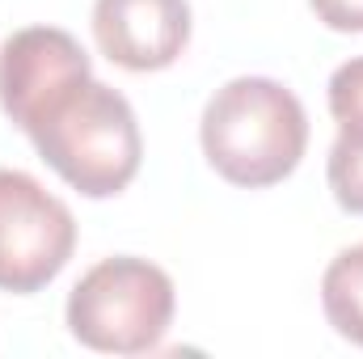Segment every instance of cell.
Wrapping results in <instances>:
<instances>
[{
    "mask_svg": "<svg viewBox=\"0 0 363 359\" xmlns=\"http://www.w3.org/2000/svg\"><path fill=\"white\" fill-rule=\"evenodd\" d=\"M93 81L85 47L55 26H26L0 47V110L34 136Z\"/></svg>",
    "mask_w": 363,
    "mask_h": 359,
    "instance_id": "5",
    "label": "cell"
},
{
    "mask_svg": "<svg viewBox=\"0 0 363 359\" xmlns=\"http://www.w3.org/2000/svg\"><path fill=\"white\" fill-rule=\"evenodd\" d=\"M93 38L101 55L127 72H161L190 43L186 0H97Z\"/></svg>",
    "mask_w": 363,
    "mask_h": 359,
    "instance_id": "6",
    "label": "cell"
},
{
    "mask_svg": "<svg viewBox=\"0 0 363 359\" xmlns=\"http://www.w3.org/2000/svg\"><path fill=\"white\" fill-rule=\"evenodd\" d=\"M199 144L224 182L262 190L300 165L308 148V114L287 85L271 77H237L207 97Z\"/></svg>",
    "mask_w": 363,
    "mask_h": 359,
    "instance_id": "1",
    "label": "cell"
},
{
    "mask_svg": "<svg viewBox=\"0 0 363 359\" xmlns=\"http://www.w3.org/2000/svg\"><path fill=\"white\" fill-rule=\"evenodd\" d=\"M77 250V220L26 170H0V292H43Z\"/></svg>",
    "mask_w": 363,
    "mask_h": 359,
    "instance_id": "4",
    "label": "cell"
},
{
    "mask_svg": "<svg viewBox=\"0 0 363 359\" xmlns=\"http://www.w3.org/2000/svg\"><path fill=\"white\" fill-rule=\"evenodd\" d=\"M317 21H325L330 30L342 34H359L363 30V0H308Z\"/></svg>",
    "mask_w": 363,
    "mask_h": 359,
    "instance_id": "10",
    "label": "cell"
},
{
    "mask_svg": "<svg viewBox=\"0 0 363 359\" xmlns=\"http://www.w3.org/2000/svg\"><path fill=\"white\" fill-rule=\"evenodd\" d=\"M321 309L330 317V326L363 347V241L347 245L321 275Z\"/></svg>",
    "mask_w": 363,
    "mask_h": 359,
    "instance_id": "7",
    "label": "cell"
},
{
    "mask_svg": "<svg viewBox=\"0 0 363 359\" xmlns=\"http://www.w3.org/2000/svg\"><path fill=\"white\" fill-rule=\"evenodd\" d=\"M174 279L148 258H101L81 275L68 296V330L77 343L101 355L157 351L174 321Z\"/></svg>",
    "mask_w": 363,
    "mask_h": 359,
    "instance_id": "3",
    "label": "cell"
},
{
    "mask_svg": "<svg viewBox=\"0 0 363 359\" xmlns=\"http://www.w3.org/2000/svg\"><path fill=\"white\" fill-rule=\"evenodd\" d=\"M325 174H330V190H334L338 207L363 216V140L338 136L334 148H330Z\"/></svg>",
    "mask_w": 363,
    "mask_h": 359,
    "instance_id": "8",
    "label": "cell"
},
{
    "mask_svg": "<svg viewBox=\"0 0 363 359\" xmlns=\"http://www.w3.org/2000/svg\"><path fill=\"white\" fill-rule=\"evenodd\" d=\"M330 114L338 123V136L363 140V55L347 60L330 77Z\"/></svg>",
    "mask_w": 363,
    "mask_h": 359,
    "instance_id": "9",
    "label": "cell"
},
{
    "mask_svg": "<svg viewBox=\"0 0 363 359\" xmlns=\"http://www.w3.org/2000/svg\"><path fill=\"white\" fill-rule=\"evenodd\" d=\"M30 140L60 178L89 199H110L127 190L144 157L131 101L101 81H89Z\"/></svg>",
    "mask_w": 363,
    "mask_h": 359,
    "instance_id": "2",
    "label": "cell"
}]
</instances>
